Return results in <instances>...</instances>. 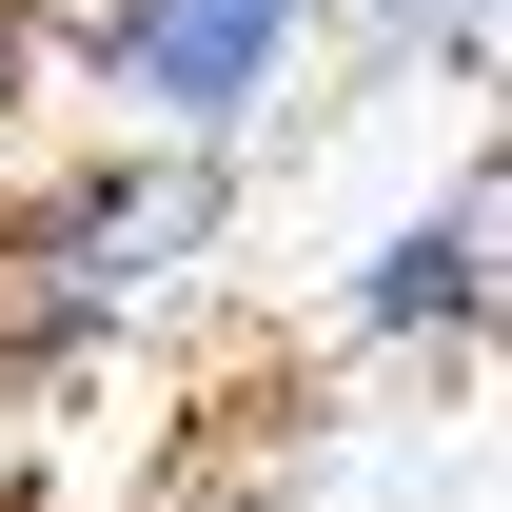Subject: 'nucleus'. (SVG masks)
<instances>
[{
    "label": "nucleus",
    "instance_id": "1",
    "mask_svg": "<svg viewBox=\"0 0 512 512\" xmlns=\"http://www.w3.org/2000/svg\"><path fill=\"white\" fill-rule=\"evenodd\" d=\"M217 217H237V158H197V138H99L79 178H40L0 217V375H60V355L138 335L217 256Z\"/></svg>",
    "mask_w": 512,
    "mask_h": 512
},
{
    "label": "nucleus",
    "instance_id": "2",
    "mask_svg": "<svg viewBox=\"0 0 512 512\" xmlns=\"http://www.w3.org/2000/svg\"><path fill=\"white\" fill-rule=\"evenodd\" d=\"M60 60L119 99V138H197V158H237V138L296 99V60H316V0H99Z\"/></svg>",
    "mask_w": 512,
    "mask_h": 512
},
{
    "label": "nucleus",
    "instance_id": "4",
    "mask_svg": "<svg viewBox=\"0 0 512 512\" xmlns=\"http://www.w3.org/2000/svg\"><path fill=\"white\" fill-rule=\"evenodd\" d=\"M316 20H375L394 60H453V79H493V20H512V0H316Z\"/></svg>",
    "mask_w": 512,
    "mask_h": 512
},
{
    "label": "nucleus",
    "instance_id": "5",
    "mask_svg": "<svg viewBox=\"0 0 512 512\" xmlns=\"http://www.w3.org/2000/svg\"><path fill=\"white\" fill-rule=\"evenodd\" d=\"M40 79H60V40H40V20H0V138H20V99H40Z\"/></svg>",
    "mask_w": 512,
    "mask_h": 512
},
{
    "label": "nucleus",
    "instance_id": "6",
    "mask_svg": "<svg viewBox=\"0 0 512 512\" xmlns=\"http://www.w3.org/2000/svg\"><path fill=\"white\" fill-rule=\"evenodd\" d=\"M0 20H40V40H79V20H99V0H0Z\"/></svg>",
    "mask_w": 512,
    "mask_h": 512
},
{
    "label": "nucleus",
    "instance_id": "3",
    "mask_svg": "<svg viewBox=\"0 0 512 512\" xmlns=\"http://www.w3.org/2000/svg\"><path fill=\"white\" fill-rule=\"evenodd\" d=\"M493 256H512V178L473 158L434 217H394V237L355 256V296H335V316L375 335V355H453V335H493Z\"/></svg>",
    "mask_w": 512,
    "mask_h": 512
}]
</instances>
